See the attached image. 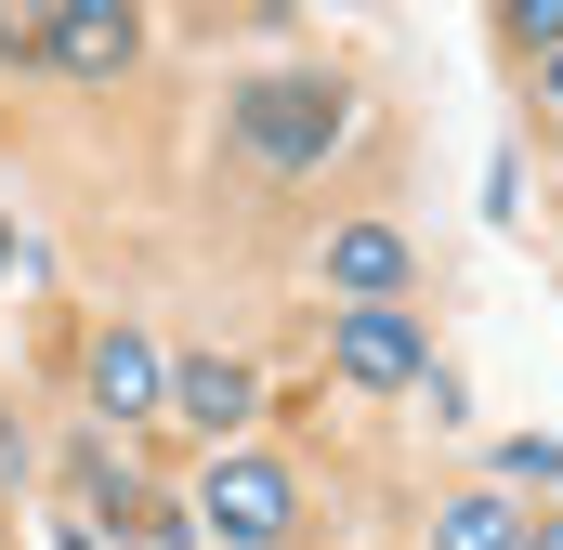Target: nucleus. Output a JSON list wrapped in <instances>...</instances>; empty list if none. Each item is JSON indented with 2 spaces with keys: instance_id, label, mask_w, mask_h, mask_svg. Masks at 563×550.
I'll return each instance as SVG.
<instances>
[{
  "instance_id": "nucleus-11",
  "label": "nucleus",
  "mask_w": 563,
  "mask_h": 550,
  "mask_svg": "<svg viewBox=\"0 0 563 550\" xmlns=\"http://www.w3.org/2000/svg\"><path fill=\"white\" fill-rule=\"evenodd\" d=\"M0 66H40V13H0Z\"/></svg>"
},
{
  "instance_id": "nucleus-5",
  "label": "nucleus",
  "mask_w": 563,
  "mask_h": 550,
  "mask_svg": "<svg viewBox=\"0 0 563 550\" xmlns=\"http://www.w3.org/2000/svg\"><path fill=\"white\" fill-rule=\"evenodd\" d=\"M250 407H263V381H250L236 354H170V394H157V419H184L197 446H236V432H250Z\"/></svg>"
},
{
  "instance_id": "nucleus-14",
  "label": "nucleus",
  "mask_w": 563,
  "mask_h": 550,
  "mask_svg": "<svg viewBox=\"0 0 563 550\" xmlns=\"http://www.w3.org/2000/svg\"><path fill=\"white\" fill-rule=\"evenodd\" d=\"M0 472H13V419H0Z\"/></svg>"
},
{
  "instance_id": "nucleus-9",
  "label": "nucleus",
  "mask_w": 563,
  "mask_h": 550,
  "mask_svg": "<svg viewBox=\"0 0 563 550\" xmlns=\"http://www.w3.org/2000/svg\"><path fill=\"white\" fill-rule=\"evenodd\" d=\"M498 40L511 53H563V0H498Z\"/></svg>"
},
{
  "instance_id": "nucleus-4",
  "label": "nucleus",
  "mask_w": 563,
  "mask_h": 550,
  "mask_svg": "<svg viewBox=\"0 0 563 550\" xmlns=\"http://www.w3.org/2000/svg\"><path fill=\"white\" fill-rule=\"evenodd\" d=\"M132 53H144L132 0H53V13H40V66H53V79H119Z\"/></svg>"
},
{
  "instance_id": "nucleus-1",
  "label": "nucleus",
  "mask_w": 563,
  "mask_h": 550,
  "mask_svg": "<svg viewBox=\"0 0 563 550\" xmlns=\"http://www.w3.org/2000/svg\"><path fill=\"white\" fill-rule=\"evenodd\" d=\"M184 538H210V550H288L301 538V472L263 459V446H223V459L197 472V498H184Z\"/></svg>"
},
{
  "instance_id": "nucleus-3",
  "label": "nucleus",
  "mask_w": 563,
  "mask_h": 550,
  "mask_svg": "<svg viewBox=\"0 0 563 550\" xmlns=\"http://www.w3.org/2000/svg\"><path fill=\"white\" fill-rule=\"evenodd\" d=\"M328 367L354 381V394H420L432 381V341L407 301H354V315H328Z\"/></svg>"
},
{
  "instance_id": "nucleus-10",
  "label": "nucleus",
  "mask_w": 563,
  "mask_h": 550,
  "mask_svg": "<svg viewBox=\"0 0 563 550\" xmlns=\"http://www.w3.org/2000/svg\"><path fill=\"white\" fill-rule=\"evenodd\" d=\"M498 485H563V446L551 432H511V446H498Z\"/></svg>"
},
{
  "instance_id": "nucleus-15",
  "label": "nucleus",
  "mask_w": 563,
  "mask_h": 550,
  "mask_svg": "<svg viewBox=\"0 0 563 550\" xmlns=\"http://www.w3.org/2000/svg\"><path fill=\"white\" fill-rule=\"evenodd\" d=\"M66 550H92V538H66Z\"/></svg>"
},
{
  "instance_id": "nucleus-7",
  "label": "nucleus",
  "mask_w": 563,
  "mask_h": 550,
  "mask_svg": "<svg viewBox=\"0 0 563 550\" xmlns=\"http://www.w3.org/2000/svg\"><path fill=\"white\" fill-rule=\"evenodd\" d=\"M79 381H92V419H119V432H144V419H157V394H170V354H157L144 328H106Z\"/></svg>"
},
{
  "instance_id": "nucleus-6",
  "label": "nucleus",
  "mask_w": 563,
  "mask_h": 550,
  "mask_svg": "<svg viewBox=\"0 0 563 550\" xmlns=\"http://www.w3.org/2000/svg\"><path fill=\"white\" fill-rule=\"evenodd\" d=\"M314 275H328L341 315H354V301H407V288H420V250H407V223H341V237L314 250Z\"/></svg>"
},
{
  "instance_id": "nucleus-2",
  "label": "nucleus",
  "mask_w": 563,
  "mask_h": 550,
  "mask_svg": "<svg viewBox=\"0 0 563 550\" xmlns=\"http://www.w3.org/2000/svg\"><path fill=\"white\" fill-rule=\"evenodd\" d=\"M341 132H354V92L341 79H250L236 92V144L263 170H314V157H341Z\"/></svg>"
},
{
  "instance_id": "nucleus-12",
  "label": "nucleus",
  "mask_w": 563,
  "mask_h": 550,
  "mask_svg": "<svg viewBox=\"0 0 563 550\" xmlns=\"http://www.w3.org/2000/svg\"><path fill=\"white\" fill-rule=\"evenodd\" d=\"M538 106H551V132H563V53H551V66H538Z\"/></svg>"
},
{
  "instance_id": "nucleus-8",
  "label": "nucleus",
  "mask_w": 563,
  "mask_h": 550,
  "mask_svg": "<svg viewBox=\"0 0 563 550\" xmlns=\"http://www.w3.org/2000/svg\"><path fill=\"white\" fill-rule=\"evenodd\" d=\"M432 550H525V498H498V485L445 498V512H432Z\"/></svg>"
},
{
  "instance_id": "nucleus-13",
  "label": "nucleus",
  "mask_w": 563,
  "mask_h": 550,
  "mask_svg": "<svg viewBox=\"0 0 563 550\" xmlns=\"http://www.w3.org/2000/svg\"><path fill=\"white\" fill-rule=\"evenodd\" d=\"M525 550H563V512H538V525H525Z\"/></svg>"
}]
</instances>
